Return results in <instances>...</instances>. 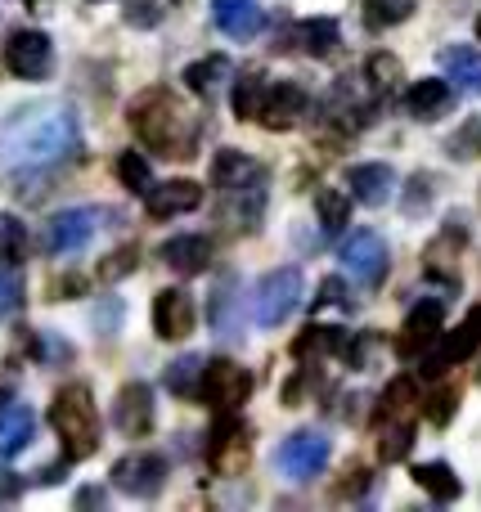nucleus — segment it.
Wrapping results in <instances>:
<instances>
[{
  "label": "nucleus",
  "instance_id": "obj_47",
  "mask_svg": "<svg viewBox=\"0 0 481 512\" xmlns=\"http://www.w3.org/2000/svg\"><path fill=\"white\" fill-rule=\"evenodd\" d=\"M36 355H41V360H72V346L59 342L54 333H41V342H36Z\"/></svg>",
  "mask_w": 481,
  "mask_h": 512
},
{
  "label": "nucleus",
  "instance_id": "obj_3",
  "mask_svg": "<svg viewBox=\"0 0 481 512\" xmlns=\"http://www.w3.org/2000/svg\"><path fill=\"white\" fill-rule=\"evenodd\" d=\"M212 180L221 189V207H225V221H234L239 234H252L266 216V167L252 162L248 153L239 149H225L216 153L212 162Z\"/></svg>",
  "mask_w": 481,
  "mask_h": 512
},
{
  "label": "nucleus",
  "instance_id": "obj_21",
  "mask_svg": "<svg viewBox=\"0 0 481 512\" xmlns=\"http://www.w3.org/2000/svg\"><path fill=\"white\" fill-rule=\"evenodd\" d=\"M450 104H455V86L441 77H423L405 90V113L414 122H437V117L450 113Z\"/></svg>",
  "mask_w": 481,
  "mask_h": 512
},
{
  "label": "nucleus",
  "instance_id": "obj_30",
  "mask_svg": "<svg viewBox=\"0 0 481 512\" xmlns=\"http://www.w3.org/2000/svg\"><path fill=\"white\" fill-rule=\"evenodd\" d=\"M414 481H419V490H428L432 499H441V504H450V499H459L464 495V486H459V477H455V468L450 463H419V468L410 472Z\"/></svg>",
  "mask_w": 481,
  "mask_h": 512
},
{
  "label": "nucleus",
  "instance_id": "obj_32",
  "mask_svg": "<svg viewBox=\"0 0 481 512\" xmlns=\"http://www.w3.org/2000/svg\"><path fill=\"white\" fill-rule=\"evenodd\" d=\"M419 400L414 378H392L387 391L378 396V423H392V418H410V405Z\"/></svg>",
  "mask_w": 481,
  "mask_h": 512
},
{
  "label": "nucleus",
  "instance_id": "obj_10",
  "mask_svg": "<svg viewBox=\"0 0 481 512\" xmlns=\"http://www.w3.org/2000/svg\"><path fill=\"white\" fill-rule=\"evenodd\" d=\"M5 68L14 72L18 81H41L50 77L54 68V45L45 32H36V27H23V32H14L5 41Z\"/></svg>",
  "mask_w": 481,
  "mask_h": 512
},
{
  "label": "nucleus",
  "instance_id": "obj_48",
  "mask_svg": "<svg viewBox=\"0 0 481 512\" xmlns=\"http://www.w3.org/2000/svg\"><path fill=\"white\" fill-rule=\"evenodd\" d=\"M68 463H72V459H63V463H54V468H45L41 477H36V486H59V481H63V468H68Z\"/></svg>",
  "mask_w": 481,
  "mask_h": 512
},
{
  "label": "nucleus",
  "instance_id": "obj_6",
  "mask_svg": "<svg viewBox=\"0 0 481 512\" xmlns=\"http://www.w3.org/2000/svg\"><path fill=\"white\" fill-rule=\"evenodd\" d=\"M338 261H342V270H347L356 283H365V288H378V283L387 279V270H392V252H387V239H383V234H374V230L351 234V239L342 243Z\"/></svg>",
  "mask_w": 481,
  "mask_h": 512
},
{
  "label": "nucleus",
  "instance_id": "obj_22",
  "mask_svg": "<svg viewBox=\"0 0 481 512\" xmlns=\"http://www.w3.org/2000/svg\"><path fill=\"white\" fill-rule=\"evenodd\" d=\"M212 23L230 41H252L261 32V9L257 0H212Z\"/></svg>",
  "mask_w": 481,
  "mask_h": 512
},
{
  "label": "nucleus",
  "instance_id": "obj_19",
  "mask_svg": "<svg viewBox=\"0 0 481 512\" xmlns=\"http://www.w3.org/2000/svg\"><path fill=\"white\" fill-rule=\"evenodd\" d=\"M347 189L356 203L387 207L392 203V189H396V171L387 167V162H360V167L347 171Z\"/></svg>",
  "mask_w": 481,
  "mask_h": 512
},
{
  "label": "nucleus",
  "instance_id": "obj_14",
  "mask_svg": "<svg viewBox=\"0 0 481 512\" xmlns=\"http://www.w3.org/2000/svg\"><path fill=\"white\" fill-rule=\"evenodd\" d=\"M194 297H185L180 288H162L158 297H153V333L162 337V342H180V337L194 333Z\"/></svg>",
  "mask_w": 481,
  "mask_h": 512
},
{
  "label": "nucleus",
  "instance_id": "obj_49",
  "mask_svg": "<svg viewBox=\"0 0 481 512\" xmlns=\"http://www.w3.org/2000/svg\"><path fill=\"white\" fill-rule=\"evenodd\" d=\"M77 504H81V508H86V504H104V495H99V490H81Z\"/></svg>",
  "mask_w": 481,
  "mask_h": 512
},
{
  "label": "nucleus",
  "instance_id": "obj_26",
  "mask_svg": "<svg viewBox=\"0 0 481 512\" xmlns=\"http://www.w3.org/2000/svg\"><path fill=\"white\" fill-rule=\"evenodd\" d=\"M230 59L225 54H207V59H198V63H189L185 68V86L194 90L198 99H216L221 95V86L230 81Z\"/></svg>",
  "mask_w": 481,
  "mask_h": 512
},
{
  "label": "nucleus",
  "instance_id": "obj_38",
  "mask_svg": "<svg viewBox=\"0 0 481 512\" xmlns=\"http://www.w3.org/2000/svg\"><path fill=\"white\" fill-rule=\"evenodd\" d=\"M18 306H23V274L14 261L0 256V319H9Z\"/></svg>",
  "mask_w": 481,
  "mask_h": 512
},
{
  "label": "nucleus",
  "instance_id": "obj_35",
  "mask_svg": "<svg viewBox=\"0 0 481 512\" xmlns=\"http://www.w3.org/2000/svg\"><path fill=\"white\" fill-rule=\"evenodd\" d=\"M113 171H117V180H122V189H131V194H144V189L153 185L149 158H144V153H135V149H122V153H117Z\"/></svg>",
  "mask_w": 481,
  "mask_h": 512
},
{
  "label": "nucleus",
  "instance_id": "obj_42",
  "mask_svg": "<svg viewBox=\"0 0 481 512\" xmlns=\"http://www.w3.org/2000/svg\"><path fill=\"white\" fill-rule=\"evenodd\" d=\"M315 387H320V373H315V369H302V373H297V378L284 387V405H288V409H297Z\"/></svg>",
  "mask_w": 481,
  "mask_h": 512
},
{
  "label": "nucleus",
  "instance_id": "obj_23",
  "mask_svg": "<svg viewBox=\"0 0 481 512\" xmlns=\"http://www.w3.org/2000/svg\"><path fill=\"white\" fill-rule=\"evenodd\" d=\"M32 436H36L32 409H27L23 400H5V405H0V459L23 454L27 445H32Z\"/></svg>",
  "mask_w": 481,
  "mask_h": 512
},
{
  "label": "nucleus",
  "instance_id": "obj_17",
  "mask_svg": "<svg viewBox=\"0 0 481 512\" xmlns=\"http://www.w3.org/2000/svg\"><path fill=\"white\" fill-rule=\"evenodd\" d=\"M477 346H481V306L468 310V319L455 328V333H446V342H441V351L432 355V360H423V378H441L446 364H464Z\"/></svg>",
  "mask_w": 481,
  "mask_h": 512
},
{
  "label": "nucleus",
  "instance_id": "obj_43",
  "mask_svg": "<svg viewBox=\"0 0 481 512\" xmlns=\"http://www.w3.org/2000/svg\"><path fill=\"white\" fill-rule=\"evenodd\" d=\"M450 153H455L459 162H464V158H477V153H481V122H464V131L450 140Z\"/></svg>",
  "mask_w": 481,
  "mask_h": 512
},
{
  "label": "nucleus",
  "instance_id": "obj_11",
  "mask_svg": "<svg viewBox=\"0 0 481 512\" xmlns=\"http://www.w3.org/2000/svg\"><path fill=\"white\" fill-rule=\"evenodd\" d=\"M95 234H99V212L95 207H68V212H54L50 225H45V252L72 256V252L86 248Z\"/></svg>",
  "mask_w": 481,
  "mask_h": 512
},
{
  "label": "nucleus",
  "instance_id": "obj_12",
  "mask_svg": "<svg viewBox=\"0 0 481 512\" xmlns=\"http://www.w3.org/2000/svg\"><path fill=\"white\" fill-rule=\"evenodd\" d=\"M113 486L131 499H149L167 486V459L162 454H126V459L113 463Z\"/></svg>",
  "mask_w": 481,
  "mask_h": 512
},
{
  "label": "nucleus",
  "instance_id": "obj_37",
  "mask_svg": "<svg viewBox=\"0 0 481 512\" xmlns=\"http://www.w3.org/2000/svg\"><path fill=\"white\" fill-rule=\"evenodd\" d=\"M198 378H203V360H198V355H180V360H171V369L162 373V387L176 391V396H194Z\"/></svg>",
  "mask_w": 481,
  "mask_h": 512
},
{
  "label": "nucleus",
  "instance_id": "obj_1",
  "mask_svg": "<svg viewBox=\"0 0 481 512\" xmlns=\"http://www.w3.org/2000/svg\"><path fill=\"white\" fill-rule=\"evenodd\" d=\"M81 153V126L68 104H27L5 126V167L14 180L50 176Z\"/></svg>",
  "mask_w": 481,
  "mask_h": 512
},
{
  "label": "nucleus",
  "instance_id": "obj_27",
  "mask_svg": "<svg viewBox=\"0 0 481 512\" xmlns=\"http://www.w3.org/2000/svg\"><path fill=\"white\" fill-rule=\"evenodd\" d=\"M297 41H302V50L311 54V59H329V54L342 50V27L338 18H306L302 27H297Z\"/></svg>",
  "mask_w": 481,
  "mask_h": 512
},
{
  "label": "nucleus",
  "instance_id": "obj_34",
  "mask_svg": "<svg viewBox=\"0 0 481 512\" xmlns=\"http://www.w3.org/2000/svg\"><path fill=\"white\" fill-rule=\"evenodd\" d=\"M414 450V423L410 418H392V423H383V445H378V459L383 463H401L410 459Z\"/></svg>",
  "mask_w": 481,
  "mask_h": 512
},
{
  "label": "nucleus",
  "instance_id": "obj_15",
  "mask_svg": "<svg viewBox=\"0 0 481 512\" xmlns=\"http://www.w3.org/2000/svg\"><path fill=\"white\" fill-rule=\"evenodd\" d=\"M144 207H149L153 221H171V216H185L203 207V185L194 180H162L158 189H144Z\"/></svg>",
  "mask_w": 481,
  "mask_h": 512
},
{
  "label": "nucleus",
  "instance_id": "obj_28",
  "mask_svg": "<svg viewBox=\"0 0 481 512\" xmlns=\"http://www.w3.org/2000/svg\"><path fill=\"white\" fill-rule=\"evenodd\" d=\"M212 328L216 337H239V279H221L212 292Z\"/></svg>",
  "mask_w": 481,
  "mask_h": 512
},
{
  "label": "nucleus",
  "instance_id": "obj_24",
  "mask_svg": "<svg viewBox=\"0 0 481 512\" xmlns=\"http://www.w3.org/2000/svg\"><path fill=\"white\" fill-rule=\"evenodd\" d=\"M437 59L450 86L464 90V95H481V50H473V45H446Z\"/></svg>",
  "mask_w": 481,
  "mask_h": 512
},
{
  "label": "nucleus",
  "instance_id": "obj_8",
  "mask_svg": "<svg viewBox=\"0 0 481 512\" xmlns=\"http://www.w3.org/2000/svg\"><path fill=\"white\" fill-rule=\"evenodd\" d=\"M446 306H450V297L414 301L410 315H405V324H401V337H396V355H401V360H419V355H428V346L437 342V333H441Z\"/></svg>",
  "mask_w": 481,
  "mask_h": 512
},
{
  "label": "nucleus",
  "instance_id": "obj_46",
  "mask_svg": "<svg viewBox=\"0 0 481 512\" xmlns=\"http://www.w3.org/2000/svg\"><path fill=\"white\" fill-rule=\"evenodd\" d=\"M315 306H351V301H347V283H342L338 274H329V279L320 283V297H315Z\"/></svg>",
  "mask_w": 481,
  "mask_h": 512
},
{
  "label": "nucleus",
  "instance_id": "obj_5",
  "mask_svg": "<svg viewBox=\"0 0 481 512\" xmlns=\"http://www.w3.org/2000/svg\"><path fill=\"white\" fill-rule=\"evenodd\" d=\"M302 292H306V279L297 265H279L270 270L266 279L257 283V306H252V319L261 328H279L297 306H302Z\"/></svg>",
  "mask_w": 481,
  "mask_h": 512
},
{
  "label": "nucleus",
  "instance_id": "obj_18",
  "mask_svg": "<svg viewBox=\"0 0 481 512\" xmlns=\"http://www.w3.org/2000/svg\"><path fill=\"white\" fill-rule=\"evenodd\" d=\"M113 423L122 436H149L153 432V391L144 382H126L113 400Z\"/></svg>",
  "mask_w": 481,
  "mask_h": 512
},
{
  "label": "nucleus",
  "instance_id": "obj_45",
  "mask_svg": "<svg viewBox=\"0 0 481 512\" xmlns=\"http://www.w3.org/2000/svg\"><path fill=\"white\" fill-rule=\"evenodd\" d=\"M135 256H140L135 248H122V252L104 256V265H99V279L113 283V279H122V274H131V270H135Z\"/></svg>",
  "mask_w": 481,
  "mask_h": 512
},
{
  "label": "nucleus",
  "instance_id": "obj_2",
  "mask_svg": "<svg viewBox=\"0 0 481 512\" xmlns=\"http://www.w3.org/2000/svg\"><path fill=\"white\" fill-rule=\"evenodd\" d=\"M131 126L158 158H194L198 117L171 90H144L131 104Z\"/></svg>",
  "mask_w": 481,
  "mask_h": 512
},
{
  "label": "nucleus",
  "instance_id": "obj_33",
  "mask_svg": "<svg viewBox=\"0 0 481 512\" xmlns=\"http://www.w3.org/2000/svg\"><path fill=\"white\" fill-rule=\"evenodd\" d=\"M315 212H320V225L329 234H342L351 225V198L342 189H320L315 194Z\"/></svg>",
  "mask_w": 481,
  "mask_h": 512
},
{
  "label": "nucleus",
  "instance_id": "obj_51",
  "mask_svg": "<svg viewBox=\"0 0 481 512\" xmlns=\"http://www.w3.org/2000/svg\"><path fill=\"white\" fill-rule=\"evenodd\" d=\"M477 382H481V369H477Z\"/></svg>",
  "mask_w": 481,
  "mask_h": 512
},
{
  "label": "nucleus",
  "instance_id": "obj_16",
  "mask_svg": "<svg viewBox=\"0 0 481 512\" xmlns=\"http://www.w3.org/2000/svg\"><path fill=\"white\" fill-rule=\"evenodd\" d=\"M306 108H311V99H306V90L297 86V81H275V86L266 90V104H261L257 122H266L270 131H293L306 117Z\"/></svg>",
  "mask_w": 481,
  "mask_h": 512
},
{
  "label": "nucleus",
  "instance_id": "obj_40",
  "mask_svg": "<svg viewBox=\"0 0 481 512\" xmlns=\"http://www.w3.org/2000/svg\"><path fill=\"white\" fill-rule=\"evenodd\" d=\"M23 248H27V230L14 221V216H0V256H5V261H18Z\"/></svg>",
  "mask_w": 481,
  "mask_h": 512
},
{
  "label": "nucleus",
  "instance_id": "obj_9",
  "mask_svg": "<svg viewBox=\"0 0 481 512\" xmlns=\"http://www.w3.org/2000/svg\"><path fill=\"white\" fill-rule=\"evenodd\" d=\"M275 468L284 472L288 481H315L324 468H329V441L320 432H293L284 445L275 450Z\"/></svg>",
  "mask_w": 481,
  "mask_h": 512
},
{
  "label": "nucleus",
  "instance_id": "obj_44",
  "mask_svg": "<svg viewBox=\"0 0 481 512\" xmlns=\"http://www.w3.org/2000/svg\"><path fill=\"white\" fill-rule=\"evenodd\" d=\"M122 14L131 27H158L162 23V5H153V0H131Z\"/></svg>",
  "mask_w": 481,
  "mask_h": 512
},
{
  "label": "nucleus",
  "instance_id": "obj_39",
  "mask_svg": "<svg viewBox=\"0 0 481 512\" xmlns=\"http://www.w3.org/2000/svg\"><path fill=\"white\" fill-rule=\"evenodd\" d=\"M428 207H432V176H414L410 189H405V198H401V212L405 216H428Z\"/></svg>",
  "mask_w": 481,
  "mask_h": 512
},
{
  "label": "nucleus",
  "instance_id": "obj_29",
  "mask_svg": "<svg viewBox=\"0 0 481 512\" xmlns=\"http://www.w3.org/2000/svg\"><path fill=\"white\" fill-rule=\"evenodd\" d=\"M365 81H369V95L374 99H392L396 86H401V59L387 50H374L365 59Z\"/></svg>",
  "mask_w": 481,
  "mask_h": 512
},
{
  "label": "nucleus",
  "instance_id": "obj_36",
  "mask_svg": "<svg viewBox=\"0 0 481 512\" xmlns=\"http://www.w3.org/2000/svg\"><path fill=\"white\" fill-rule=\"evenodd\" d=\"M414 9H419L414 0H365V23L374 27V32H387V27L405 23Z\"/></svg>",
  "mask_w": 481,
  "mask_h": 512
},
{
  "label": "nucleus",
  "instance_id": "obj_41",
  "mask_svg": "<svg viewBox=\"0 0 481 512\" xmlns=\"http://www.w3.org/2000/svg\"><path fill=\"white\" fill-rule=\"evenodd\" d=\"M455 414H459V391H455V387L437 391V396L428 400V423H432V427L455 423Z\"/></svg>",
  "mask_w": 481,
  "mask_h": 512
},
{
  "label": "nucleus",
  "instance_id": "obj_7",
  "mask_svg": "<svg viewBox=\"0 0 481 512\" xmlns=\"http://www.w3.org/2000/svg\"><path fill=\"white\" fill-rule=\"evenodd\" d=\"M198 396L212 409H221V414H234L252 396V373L234 360H212L203 369V378H198Z\"/></svg>",
  "mask_w": 481,
  "mask_h": 512
},
{
  "label": "nucleus",
  "instance_id": "obj_4",
  "mask_svg": "<svg viewBox=\"0 0 481 512\" xmlns=\"http://www.w3.org/2000/svg\"><path fill=\"white\" fill-rule=\"evenodd\" d=\"M50 427L63 441V459L81 463L99 450V432H104V427H99V409H95V396H90L86 382L59 387V396H54V405H50Z\"/></svg>",
  "mask_w": 481,
  "mask_h": 512
},
{
  "label": "nucleus",
  "instance_id": "obj_20",
  "mask_svg": "<svg viewBox=\"0 0 481 512\" xmlns=\"http://www.w3.org/2000/svg\"><path fill=\"white\" fill-rule=\"evenodd\" d=\"M158 261L167 265V270L194 279V274H203L207 265H212V243H207L203 234H176V239H167L158 248Z\"/></svg>",
  "mask_w": 481,
  "mask_h": 512
},
{
  "label": "nucleus",
  "instance_id": "obj_13",
  "mask_svg": "<svg viewBox=\"0 0 481 512\" xmlns=\"http://www.w3.org/2000/svg\"><path fill=\"white\" fill-rule=\"evenodd\" d=\"M248 427L239 423V418H221V423L212 427V445H207V459H212V468L221 472V477H234V472L248 468V454H252V441H248Z\"/></svg>",
  "mask_w": 481,
  "mask_h": 512
},
{
  "label": "nucleus",
  "instance_id": "obj_50",
  "mask_svg": "<svg viewBox=\"0 0 481 512\" xmlns=\"http://www.w3.org/2000/svg\"><path fill=\"white\" fill-rule=\"evenodd\" d=\"M477 36H481V14H477Z\"/></svg>",
  "mask_w": 481,
  "mask_h": 512
},
{
  "label": "nucleus",
  "instance_id": "obj_25",
  "mask_svg": "<svg viewBox=\"0 0 481 512\" xmlns=\"http://www.w3.org/2000/svg\"><path fill=\"white\" fill-rule=\"evenodd\" d=\"M351 346V333L347 328H324V324H311L293 337V355L297 360H320V355H347Z\"/></svg>",
  "mask_w": 481,
  "mask_h": 512
},
{
  "label": "nucleus",
  "instance_id": "obj_31",
  "mask_svg": "<svg viewBox=\"0 0 481 512\" xmlns=\"http://www.w3.org/2000/svg\"><path fill=\"white\" fill-rule=\"evenodd\" d=\"M266 77H261L257 68L243 72L239 81H234V113L243 117V122H257L261 117V104H266Z\"/></svg>",
  "mask_w": 481,
  "mask_h": 512
}]
</instances>
